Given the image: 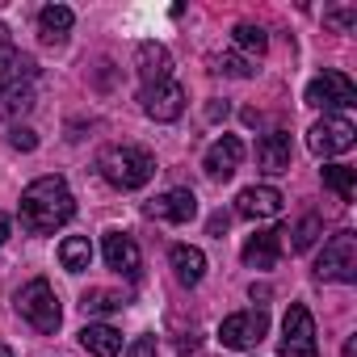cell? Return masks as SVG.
<instances>
[{
    "instance_id": "1",
    "label": "cell",
    "mask_w": 357,
    "mask_h": 357,
    "mask_svg": "<svg viewBox=\"0 0 357 357\" xmlns=\"http://www.w3.org/2000/svg\"><path fill=\"white\" fill-rule=\"evenodd\" d=\"M17 215H22V227L30 236H51L76 219V198H72L63 176H38V181L26 185Z\"/></svg>"
},
{
    "instance_id": "2",
    "label": "cell",
    "mask_w": 357,
    "mask_h": 357,
    "mask_svg": "<svg viewBox=\"0 0 357 357\" xmlns=\"http://www.w3.org/2000/svg\"><path fill=\"white\" fill-rule=\"evenodd\" d=\"M97 172L114 190H143L151 176H155V155L147 147L122 143V147H105L97 155Z\"/></svg>"
},
{
    "instance_id": "3",
    "label": "cell",
    "mask_w": 357,
    "mask_h": 357,
    "mask_svg": "<svg viewBox=\"0 0 357 357\" xmlns=\"http://www.w3.org/2000/svg\"><path fill=\"white\" fill-rule=\"evenodd\" d=\"M13 307H17V315H22L34 332H43V336H55L59 324H63L59 298H55V290H51L47 278H30V282L13 294Z\"/></svg>"
},
{
    "instance_id": "4",
    "label": "cell",
    "mask_w": 357,
    "mask_h": 357,
    "mask_svg": "<svg viewBox=\"0 0 357 357\" xmlns=\"http://www.w3.org/2000/svg\"><path fill=\"white\" fill-rule=\"evenodd\" d=\"M315 278L319 282H357V236L349 227L332 231L315 257Z\"/></svg>"
},
{
    "instance_id": "5",
    "label": "cell",
    "mask_w": 357,
    "mask_h": 357,
    "mask_svg": "<svg viewBox=\"0 0 357 357\" xmlns=\"http://www.w3.org/2000/svg\"><path fill=\"white\" fill-rule=\"evenodd\" d=\"M353 143H357V126H353L344 114H324V118L307 130V147H311V155H319V160H332V155L349 151Z\"/></svg>"
},
{
    "instance_id": "6",
    "label": "cell",
    "mask_w": 357,
    "mask_h": 357,
    "mask_svg": "<svg viewBox=\"0 0 357 357\" xmlns=\"http://www.w3.org/2000/svg\"><path fill=\"white\" fill-rule=\"evenodd\" d=\"M303 101L315 105V109H324V114H332V109H349V105H357V84H353L344 72H319V76L307 84Z\"/></svg>"
},
{
    "instance_id": "7",
    "label": "cell",
    "mask_w": 357,
    "mask_h": 357,
    "mask_svg": "<svg viewBox=\"0 0 357 357\" xmlns=\"http://www.w3.org/2000/svg\"><path fill=\"white\" fill-rule=\"evenodd\" d=\"M265 336H269V315H265V307L236 311V315H227V319L219 324L223 349H257Z\"/></svg>"
},
{
    "instance_id": "8",
    "label": "cell",
    "mask_w": 357,
    "mask_h": 357,
    "mask_svg": "<svg viewBox=\"0 0 357 357\" xmlns=\"http://www.w3.org/2000/svg\"><path fill=\"white\" fill-rule=\"evenodd\" d=\"M282 357H319V344H315V319L303 303H290L286 319H282Z\"/></svg>"
},
{
    "instance_id": "9",
    "label": "cell",
    "mask_w": 357,
    "mask_h": 357,
    "mask_svg": "<svg viewBox=\"0 0 357 357\" xmlns=\"http://www.w3.org/2000/svg\"><path fill=\"white\" fill-rule=\"evenodd\" d=\"M139 109L151 122H176L185 114V89L176 80H160V84H139Z\"/></svg>"
},
{
    "instance_id": "10",
    "label": "cell",
    "mask_w": 357,
    "mask_h": 357,
    "mask_svg": "<svg viewBox=\"0 0 357 357\" xmlns=\"http://www.w3.org/2000/svg\"><path fill=\"white\" fill-rule=\"evenodd\" d=\"M147 219H160V223H190L198 215V194L194 190H168L160 198H151L143 206Z\"/></svg>"
},
{
    "instance_id": "11",
    "label": "cell",
    "mask_w": 357,
    "mask_h": 357,
    "mask_svg": "<svg viewBox=\"0 0 357 357\" xmlns=\"http://www.w3.org/2000/svg\"><path fill=\"white\" fill-rule=\"evenodd\" d=\"M240 160H244V143H240L236 135H223V139H215V143L206 147L202 168H206L211 181H231L236 168H240Z\"/></svg>"
},
{
    "instance_id": "12",
    "label": "cell",
    "mask_w": 357,
    "mask_h": 357,
    "mask_svg": "<svg viewBox=\"0 0 357 357\" xmlns=\"http://www.w3.org/2000/svg\"><path fill=\"white\" fill-rule=\"evenodd\" d=\"M282 236H286V227H269V231H257V236H248L244 240V265L248 269H257V273H265V269H273L278 265V257H282Z\"/></svg>"
},
{
    "instance_id": "13",
    "label": "cell",
    "mask_w": 357,
    "mask_h": 357,
    "mask_svg": "<svg viewBox=\"0 0 357 357\" xmlns=\"http://www.w3.org/2000/svg\"><path fill=\"white\" fill-rule=\"evenodd\" d=\"M101 252H105V265H109L114 273H122V278H139L143 257H139V244H135L126 231H105Z\"/></svg>"
},
{
    "instance_id": "14",
    "label": "cell",
    "mask_w": 357,
    "mask_h": 357,
    "mask_svg": "<svg viewBox=\"0 0 357 357\" xmlns=\"http://www.w3.org/2000/svg\"><path fill=\"white\" fill-rule=\"evenodd\" d=\"M290 160H294V147H290V135L286 130H269L265 139H257V168L278 176V172H290Z\"/></svg>"
},
{
    "instance_id": "15",
    "label": "cell",
    "mask_w": 357,
    "mask_h": 357,
    "mask_svg": "<svg viewBox=\"0 0 357 357\" xmlns=\"http://www.w3.org/2000/svg\"><path fill=\"white\" fill-rule=\"evenodd\" d=\"M282 202L286 198L273 185H248L236 198V215L240 219H273V215H282Z\"/></svg>"
},
{
    "instance_id": "16",
    "label": "cell",
    "mask_w": 357,
    "mask_h": 357,
    "mask_svg": "<svg viewBox=\"0 0 357 357\" xmlns=\"http://www.w3.org/2000/svg\"><path fill=\"white\" fill-rule=\"evenodd\" d=\"M135 68H139V80L143 84L172 80V55H168L164 43H139L135 47Z\"/></svg>"
},
{
    "instance_id": "17",
    "label": "cell",
    "mask_w": 357,
    "mask_h": 357,
    "mask_svg": "<svg viewBox=\"0 0 357 357\" xmlns=\"http://www.w3.org/2000/svg\"><path fill=\"white\" fill-rule=\"evenodd\" d=\"M168 265H172V278L181 286H198L206 278V252L194 248V244H172L168 248Z\"/></svg>"
},
{
    "instance_id": "18",
    "label": "cell",
    "mask_w": 357,
    "mask_h": 357,
    "mask_svg": "<svg viewBox=\"0 0 357 357\" xmlns=\"http://www.w3.org/2000/svg\"><path fill=\"white\" fill-rule=\"evenodd\" d=\"M72 22H76V13H72L68 5H47V9L38 13V38H43L47 47H63Z\"/></svg>"
},
{
    "instance_id": "19",
    "label": "cell",
    "mask_w": 357,
    "mask_h": 357,
    "mask_svg": "<svg viewBox=\"0 0 357 357\" xmlns=\"http://www.w3.org/2000/svg\"><path fill=\"white\" fill-rule=\"evenodd\" d=\"M34 109V89L30 80H0V118L13 122Z\"/></svg>"
},
{
    "instance_id": "20",
    "label": "cell",
    "mask_w": 357,
    "mask_h": 357,
    "mask_svg": "<svg viewBox=\"0 0 357 357\" xmlns=\"http://www.w3.org/2000/svg\"><path fill=\"white\" fill-rule=\"evenodd\" d=\"M80 344H84L93 357H118V353H122V332L109 328V324H84V328H80Z\"/></svg>"
},
{
    "instance_id": "21",
    "label": "cell",
    "mask_w": 357,
    "mask_h": 357,
    "mask_svg": "<svg viewBox=\"0 0 357 357\" xmlns=\"http://www.w3.org/2000/svg\"><path fill=\"white\" fill-rule=\"evenodd\" d=\"M34 76H38V63L26 51L0 43V80H34Z\"/></svg>"
},
{
    "instance_id": "22",
    "label": "cell",
    "mask_w": 357,
    "mask_h": 357,
    "mask_svg": "<svg viewBox=\"0 0 357 357\" xmlns=\"http://www.w3.org/2000/svg\"><path fill=\"white\" fill-rule=\"evenodd\" d=\"M319 176H324V185H328L340 202H353V194H357V172H353V168H344V164H324Z\"/></svg>"
},
{
    "instance_id": "23",
    "label": "cell",
    "mask_w": 357,
    "mask_h": 357,
    "mask_svg": "<svg viewBox=\"0 0 357 357\" xmlns=\"http://www.w3.org/2000/svg\"><path fill=\"white\" fill-rule=\"evenodd\" d=\"M59 261H63L68 273H84L89 261H93V244H89L84 236H68V240L59 244Z\"/></svg>"
},
{
    "instance_id": "24",
    "label": "cell",
    "mask_w": 357,
    "mask_h": 357,
    "mask_svg": "<svg viewBox=\"0 0 357 357\" xmlns=\"http://www.w3.org/2000/svg\"><path fill=\"white\" fill-rule=\"evenodd\" d=\"M126 303H130V298L118 294V290H84V298H80L84 315H114V311H122Z\"/></svg>"
},
{
    "instance_id": "25",
    "label": "cell",
    "mask_w": 357,
    "mask_h": 357,
    "mask_svg": "<svg viewBox=\"0 0 357 357\" xmlns=\"http://www.w3.org/2000/svg\"><path fill=\"white\" fill-rule=\"evenodd\" d=\"M231 43H236L244 55H265V47H269V34H265L261 26H252V22H240V26L231 30Z\"/></svg>"
},
{
    "instance_id": "26",
    "label": "cell",
    "mask_w": 357,
    "mask_h": 357,
    "mask_svg": "<svg viewBox=\"0 0 357 357\" xmlns=\"http://www.w3.org/2000/svg\"><path fill=\"white\" fill-rule=\"evenodd\" d=\"M319 231H324V223H319L315 215H303V219L286 231V236H290V252H307V248L319 240Z\"/></svg>"
},
{
    "instance_id": "27",
    "label": "cell",
    "mask_w": 357,
    "mask_h": 357,
    "mask_svg": "<svg viewBox=\"0 0 357 357\" xmlns=\"http://www.w3.org/2000/svg\"><path fill=\"white\" fill-rule=\"evenodd\" d=\"M215 72H223V76H236V80H248V76H257V68H252V59H248V55H219V59H215Z\"/></svg>"
},
{
    "instance_id": "28",
    "label": "cell",
    "mask_w": 357,
    "mask_h": 357,
    "mask_svg": "<svg viewBox=\"0 0 357 357\" xmlns=\"http://www.w3.org/2000/svg\"><path fill=\"white\" fill-rule=\"evenodd\" d=\"M324 22H328L332 30H340V34H349V30H353V22H357V5H344V9H332V13H324Z\"/></svg>"
},
{
    "instance_id": "29",
    "label": "cell",
    "mask_w": 357,
    "mask_h": 357,
    "mask_svg": "<svg viewBox=\"0 0 357 357\" xmlns=\"http://www.w3.org/2000/svg\"><path fill=\"white\" fill-rule=\"evenodd\" d=\"M9 147H17V151H34V147H38V135H34L30 126H13V130H9Z\"/></svg>"
},
{
    "instance_id": "30",
    "label": "cell",
    "mask_w": 357,
    "mask_h": 357,
    "mask_svg": "<svg viewBox=\"0 0 357 357\" xmlns=\"http://www.w3.org/2000/svg\"><path fill=\"white\" fill-rule=\"evenodd\" d=\"M122 357H155V332H143V336H135V344H130Z\"/></svg>"
},
{
    "instance_id": "31",
    "label": "cell",
    "mask_w": 357,
    "mask_h": 357,
    "mask_svg": "<svg viewBox=\"0 0 357 357\" xmlns=\"http://www.w3.org/2000/svg\"><path fill=\"white\" fill-rule=\"evenodd\" d=\"M198 336H176V349H181V353H198Z\"/></svg>"
},
{
    "instance_id": "32",
    "label": "cell",
    "mask_w": 357,
    "mask_h": 357,
    "mask_svg": "<svg viewBox=\"0 0 357 357\" xmlns=\"http://www.w3.org/2000/svg\"><path fill=\"white\" fill-rule=\"evenodd\" d=\"M227 231V215L219 211V215H211V236H223Z\"/></svg>"
},
{
    "instance_id": "33",
    "label": "cell",
    "mask_w": 357,
    "mask_h": 357,
    "mask_svg": "<svg viewBox=\"0 0 357 357\" xmlns=\"http://www.w3.org/2000/svg\"><path fill=\"white\" fill-rule=\"evenodd\" d=\"M206 118H211V122H219V118H227V105H219V101H211V105H206Z\"/></svg>"
},
{
    "instance_id": "34",
    "label": "cell",
    "mask_w": 357,
    "mask_h": 357,
    "mask_svg": "<svg viewBox=\"0 0 357 357\" xmlns=\"http://www.w3.org/2000/svg\"><path fill=\"white\" fill-rule=\"evenodd\" d=\"M248 294H252V303H269V294H273V290H269V286H257V282H252V290H248Z\"/></svg>"
},
{
    "instance_id": "35",
    "label": "cell",
    "mask_w": 357,
    "mask_h": 357,
    "mask_svg": "<svg viewBox=\"0 0 357 357\" xmlns=\"http://www.w3.org/2000/svg\"><path fill=\"white\" fill-rule=\"evenodd\" d=\"M9 231H13V219H9V215H0V244L9 240Z\"/></svg>"
},
{
    "instance_id": "36",
    "label": "cell",
    "mask_w": 357,
    "mask_h": 357,
    "mask_svg": "<svg viewBox=\"0 0 357 357\" xmlns=\"http://www.w3.org/2000/svg\"><path fill=\"white\" fill-rule=\"evenodd\" d=\"M344 357H357V336H349V340H344Z\"/></svg>"
},
{
    "instance_id": "37",
    "label": "cell",
    "mask_w": 357,
    "mask_h": 357,
    "mask_svg": "<svg viewBox=\"0 0 357 357\" xmlns=\"http://www.w3.org/2000/svg\"><path fill=\"white\" fill-rule=\"evenodd\" d=\"M0 357H13V349H9V344H0Z\"/></svg>"
}]
</instances>
